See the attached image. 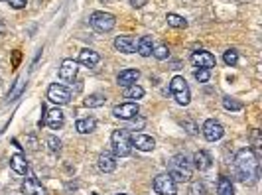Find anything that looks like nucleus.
<instances>
[{"mask_svg": "<svg viewBox=\"0 0 262 195\" xmlns=\"http://www.w3.org/2000/svg\"><path fill=\"white\" fill-rule=\"evenodd\" d=\"M138 113H140V107H138V103H134V101L121 103V105H117V107L113 109V115H115L117 118H121V120H132V118L138 117Z\"/></svg>", "mask_w": 262, "mask_h": 195, "instance_id": "nucleus-10", "label": "nucleus"}, {"mask_svg": "<svg viewBox=\"0 0 262 195\" xmlns=\"http://www.w3.org/2000/svg\"><path fill=\"white\" fill-rule=\"evenodd\" d=\"M77 71H79V63L75 59H63L59 67V79L65 83H71L77 77Z\"/></svg>", "mask_w": 262, "mask_h": 195, "instance_id": "nucleus-11", "label": "nucleus"}, {"mask_svg": "<svg viewBox=\"0 0 262 195\" xmlns=\"http://www.w3.org/2000/svg\"><path fill=\"white\" fill-rule=\"evenodd\" d=\"M146 2H148V0H131V4L134 6V8H142Z\"/></svg>", "mask_w": 262, "mask_h": 195, "instance_id": "nucleus-35", "label": "nucleus"}, {"mask_svg": "<svg viewBox=\"0 0 262 195\" xmlns=\"http://www.w3.org/2000/svg\"><path fill=\"white\" fill-rule=\"evenodd\" d=\"M47 101H51L53 105H67L71 101V91L65 85L51 83L47 89Z\"/></svg>", "mask_w": 262, "mask_h": 195, "instance_id": "nucleus-7", "label": "nucleus"}, {"mask_svg": "<svg viewBox=\"0 0 262 195\" xmlns=\"http://www.w3.org/2000/svg\"><path fill=\"white\" fill-rule=\"evenodd\" d=\"M166 20H168V26H172V28H187V20L183 18V16H179V14H174V12H168L166 14Z\"/></svg>", "mask_w": 262, "mask_h": 195, "instance_id": "nucleus-25", "label": "nucleus"}, {"mask_svg": "<svg viewBox=\"0 0 262 195\" xmlns=\"http://www.w3.org/2000/svg\"><path fill=\"white\" fill-rule=\"evenodd\" d=\"M191 63L195 65V67H199V69H213L215 65H217V59H215V55L211 53V51H205V49H199V51H193L191 53Z\"/></svg>", "mask_w": 262, "mask_h": 195, "instance_id": "nucleus-9", "label": "nucleus"}, {"mask_svg": "<svg viewBox=\"0 0 262 195\" xmlns=\"http://www.w3.org/2000/svg\"><path fill=\"white\" fill-rule=\"evenodd\" d=\"M223 107H225L227 111H231V113H237V111L243 109V103L237 101L235 97H223Z\"/></svg>", "mask_w": 262, "mask_h": 195, "instance_id": "nucleus-27", "label": "nucleus"}, {"mask_svg": "<svg viewBox=\"0 0 262 195\" xmlns=\"http://www.w3.org/2000/svg\"><path fill=\"white\" fill-rule=\"evenodd\" d=\"M12 8H16V10H20V8H26V4H28V0H6Z\"/></svg>", "mask_w": 262, "mask_h": 195, "instance_id": "nucleus-34", "label": "nucleus"}, {"mask_svg": "<svg viewBox=\"0 0 262 195\" xmlns=\"http://www.w3.org/2000/svg\"><path fill=\"white\" fill-rule=\"evenodd\" d=\"M115 47H117V51H121V53H134V49H136V39L132 38V36H119L117 39H115Z\"/></svg>", "mask_w": 262, "mask_h": 195, "instance_id": "nucleus-16", "label": "nucleus"}, {"mask_svg": "<svg viewBox=\"0 0 262 195\" xmlns=\"http://www.w3.org/2000/svg\"><path fill=\"white\" fill-rule=\"evenodd\" d=\"M101 61V55L95 51V49H81L79 51V63L85 65V67H95L99 65Z\"/></svg>", "mask_w": 262, "mask_h": 195, "instance_id": "nucleus-18", "label": "nucleus"}, {"mask_svg": "<svg viewBox=\"0 0 262 195\" xmlns=\"http://www.w3.org/2000/svg\"><path fill=\"white\" fill-rule=\"evenodd\" d=\"M223 61H225L229 67H235L237 61H239V51H237V49H227L225 55H223Z\"/></svg>", "mask_w": 262, "mask_h": 195, "instance_id": "nucleus-28", "label": "nucleus"}, {"mask_svg": "<svg viewBox=\"0 0 262 195\" xmlns=\"http://www.w3.org/2000/svg\"><path fill=\"white\" fill-rule=\"evenodd\" d=\"M170 93H172V97L175 99V103L181 105V107H187L189 101H191L189 85H187V81H185L181 75H175V77L170 81Z\"/></svg>", "mask_w": 262, "mask_h": 195, "instance_id": "nucleus-4", "label": "nucleus"}, {"mask_svg": "<svg viewBox=\"0 0 262 195\" xmlns=\"http://www.w3.org/2000/svg\"><path fill=\"white\" fill-rule=\"evenodd\" d=\"M2 32H4V24L0 22V34H2Z\"/></svg>", "mask_w": 262, "mask_h": 195, "instance_id": "nucleus-36", "label": "nucleus"}, {"mask_svg": "<svg viewBox=\"0 0 262 195\" xmlns=\"http://www.w3.org/2000/svg\"><path fill=\"white\" fill-rule=\"evenodd\" d=\"M193 162H195L193 166H195L199 172H205V170L211 168V162H213V160H211V156H209L205 150H199V152L193 154Z\"/></svg>", "mask_w": 262, "mask_h": 195, "instance_id": "nucleus-21", "label": "nucleus"}, {"mask_svg": "<svg viewBox=\"0 0 262 195\" xmlns=\"http://www.w3.org/2000/svg\"><path fill=\"white\" fill-rule=\"evenodd\" d=\"M24 85H26V83H24V79H18V81L14 83V87H12V91L8 93V101H14V99H16V97L24 91Z\"/></svg>", "mask_w": 262, "mask_h": 195, "instance_id": "nucleus-31", "label": "nucleus"}, {"mask_svg": "<svg viewBox=\"0 0 262 195\" xmlns=\"http://www.w3.org/2000/svg\"><path fill=\"white\" fill-rule=\"evenodd\" d=\"M152 55H154L158 61H164V59L170 57V49H168V45H158V47H154Z\"/></svg>", "mask_w": 262, "mask_h": 195, "instance_id": "nucleus-29", "label": "nucleus"}, {"mask_svg": "<svg viewBox=\"0 0 262 195\" xmlns=\"http://www.w3.org/2000/svg\"><path fill=\"white\" fill-rule=\"evenodd\" d=\"M217 195H235V186H233L231 178H227V176H221V178H219Z\"/></svg>", "mask_w": 262, "mask_h": 195, "instance_id": "nucleus-23", "label": "nucleus"}, {"mask_svg": "<svg viewBox=\"0 0 262 195\" xmlns=\"http://www.w3.org/2000/svg\"><path fill=\"white\" fill-rule=\"evenodd\" d=\"M132 148H136L140 152H152L156 148V140L148 134H134L132 136Z\"/></svg>", "mask_w": 262, "mask_h": 195, "instance_id": "nucleus-13", "label": "nucleus"}, {"mask_svg": "<svg viewBox=\"0 0 262 195\" xmlns=\"http://www.w3.org/2000/svg\"><path fill=\"white\" fill-rule=\"evenodd\" d=\"M119 195H127V194H119Z\"/></svg>", "mask_w": 262, "mask_h": 195, "instance_id": "nucleus-37", "label": "nucleus"}, {"mask_svg": "<svg viewBox=\"0 0 262 195\" xmlns=\"http://www.w3.org/2000/svg\"><path fill=\"white\" fill-rule=\"evenodd\" d=\"M140 79V71L138 69H123L119 75H117V83L121 87H131L136 81Z\"/></svg>", "mask_w": 262, "mask_h": 195, "instance_id": "nucleus-15", "label": "nucleus"}, {"mask_svg": "<svg viewBox=\"0 0 262 195\" xmlns=\"http://www.w3.org/2000/svg\"><path fill=\"white\" fill-rule=\"evenodd\" d=\"M201 132H203L205 140H209V142H217V140H221V138H223L225 128H223V124H221L219 120L209 118V120H205V122H203Z\"/></svg>", "mask_w": 262, "mask_h": 195, "instance_id": "nucleus-8", "label": "nucleus"}, {"mask_svg": "<svg viewBox=\"0 0 262 195\" xmlns=\"http://www.w3.org/2000/svg\"><path fill=\"white\" fill-rule=\"evenodd\" d=\"M154 192L160 195H175L177 194V184L172 180V176L166 174H158L154 178Z\"/></svg>", "mask_w": 262, "mask_h": 195, "instance_id": "nucleus-6", "label": "nucleus"}, {"mask_svg": "<svg viewBox=\"0 0 262 195\" xmlns=\"http://www.w3.org/2000/svg\"><path fill=\"white\" fill-rule=\"evenodd\" d=\"M168 174L172 176V180L177 182H189L193 176V166L189 164V160L183 154H175L170 162H168Z\"/></svg>", "mask_w": 262, "mask_h": 195, "instance_id": "nucleus-2", "label": "nucleus"}, {"mask_svg": "<svg viewBox=\"0 0 262 195\" xmlns=\"http://www.w3.org/2000/svg\"><path fill=\"white\" fill-rule=\"evenodd\" d=\"M97 166H99V170H101V172H105V174H113V172L117 170V160H115V156H113V154L103 152V154H99Z\"/></svg>", "mask_w": 262, "mask_h": 195, "instance_id": "nucleus-14", "label": "nucleus"}, {"mask_svg": "<svg viewBox=\"0 0 262 195\" xmlns=\"http://www.w3.org/2000/svg\"><path fill=\"white\" fill-rule=\"evenodd\" d=\"M10 168L18 174V176H26L28 174V160L24 154H14L10 158Z\"/></svg>", "mask_w": 262, "mask_h": 195, "instance_id": "nucleus-20", "label": "nucleus"}, {"mask_svg": "<svg viewBox=\"0 0 262 195\" xmlns=\"http://www.w3.org/2000/svg\"><path fill=\"white\" fill-rule=\"evenodd\" d=\"M22 194L24 195H45V188L36 180V178H28L22 184Z\"/></svg>", "mask_w": 262, "mask_h": 195, "instance_id": "nucleus-17", "label": "nucleus"}, {"mask_svg": "<svg viewBox=\"0 0 262 195\" xmlns=\"http://www.w3.org/2000/svg\"><path fill=\"white\" fill-rule=\"evenodd\" d=\"M47 148H49V152H59L61 150V142H59V138H55V136H47Z\"/></svg>", "mask_w": 262, "mask_h": 195, "instance_id": "nucleus-32", "label": "nucleus"}, {"mask_svg": "<svg viewBox=\"0 0 262 195\" xmlns=\"http://www.w3.org/2000/svg\"><path fill=\"white\" fill-rule=\"evenodd\" d=\"M105 103H107V97H105L103 93H93V95H89V97L83 101V105H85V107H89V109L103 107Z\"/></svg>", "mask_w": 262, "mask_h": 195, "instance_id": "nucleus-24", "label": "nucleus"}, {"mask_svg": "<svg viewBox=\"0 0 262 195\" xmlns=\"http://www.w3.org/2000/svg\"><path fill=\"white\" fill-rule=\"evenodd\" d=\"M97 128V118H93V117H89V118H79L77 122H75V130L79 132V134H89V132H93Z\"/></svg>", "mask_w": 262, "mask_h": 195, "instance_id": "nucleus-22", "label": "nucleus"}, {"mask_svg": "<svg viewBox=\"0 0 262 195\" xmlns=\"http://www.w3.org/2000/svg\"><path fill=\"white\" fill-rule=\"evenodd\" d=\"M144 97V89L140 85H131V87H125V99H142Z\"/></svg>", "mask_w": 262, "mask_h": 195, "instance_id": "nucleus-26", "label": "nucleus"}, {"mask_svg": "<svg viewBox=\"0 0 262 195\" xmlns=\"http://www.w3.org/2000/svg\"><path fill=\"white\" fill-rule=\"evenodd\" d=\"M42 124L49 126L51 130H59V128L65 124V115H63L59 109H51V111H47V115L44 117Z\"/></svg>", "mask_w": 262, "mask_h": 195, "instance_id": "nucleus-12", "label": "nucleus"}, {"mask_svg": "<svg viewBox=\"0 0 262 195\" xmlns=\"http://www.w3.org/2000/svg\"><path fill=\"white\" fill-rule=\"evenodd\" d=\"M154 39H152V36H142L138 41H136V51L142 55V57H150L152 55V51H154Z\"/></svg>", "mask_w": 262, "mask_h": 195, "instance_id": "nucleus-19", "label": "nucleus"}, {"mask_svg": "<svg viewBox=\"0 0 262 195\" xmlns=\"http://www.w3.org/2000/svg\"><path fill=\"white\" fill-rule=\"evenodd\" d=\"M187 195H205V184L203 182H191L189 190H187Z\"/></svg>", "mask_w": 262, "mask_h": 195, "instance_id": "nucleus-30", "label": "nucleus"}, {"mask_svg": "<svg viewBox=\"0 0 262 195\" xmlns=\"http://www.w3.org/2000/svg\"><path fill=\"white\" fill-rule=\"evenodd\" d=\"M111 146H113V154L115 158H127L132 152V136L129 130L119 128L111 134Z\"/></svg>", "mask_w": 262, "mask_h": 195, "instance_id": "nucleus-3", "label": "nucleus"}, {"mask_svg": "<svg viewBox=\"0 0 262 195\" xmlns=\"http://www.w3.org/2000/svg\"><path fill=\"white\" fill-rule=\"evenodd\" d=\"M89 24L95 32L99 34H109L115 26H117V18L111 14V12H105V10H99V12H93L89 16Z\"/></svg>", "mask_w": 262, "mask_h": 195, "instance_id": "nucleus-5", "label": "nucleus"}, {"mask_svg": "<svg viewBox=\"0 0 262 195\" xmlns=\"http://www.w3.org/2000/svg\"><path fill=\"white\" fill-rule=\"evenodd\" d=\"M209 77H211V71H209V69H195V79H197L199 83H207Z\"/></svg>", "mask_w": 262, "mask_h": 195, "instance_id": "nucleus-33", "label": "nucleus"}, {"mask_svg": "<svg viewBox=\"0 0 262 195\" xmlns=\"http://www.w3.org/2000/svg\"><path fill=\"white\" fill-rule=\"evenodd\" d=\"M235 170L243 184L253 186L261 178V162L253 148H241L235 156Z\"/></svg>", "mask_w": 262, "mask_h": 195, "instance_id": "nucleus-1", "label": "nucleus"}]
</instances>
